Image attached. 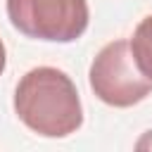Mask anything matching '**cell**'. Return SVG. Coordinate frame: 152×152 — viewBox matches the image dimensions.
Returning <instances> with one entry per match:
<instances>
[{
    "label": "cell",
    "instance_id": "6da1fadb",
    "mask_svg": "<svg viewBox=\"0 0 152 152\" xmlns=\"http://www.w3.org/2000/svg\"><path fill=\"white\" fill-rule=\"evenodd\" d=\"M14 112L24 126L45 138H64L83 124V107L74 81L55 66H36L14 90Z\"/></svg>",
    "mask_w": 152,
    "mask_h": 152
},
{
    "label": "cell",
    "instance_id": "7a4b0ae2",
    "mask_svg": "<svg viewBox=\"0 0 152 152\" xmlns=\"http://www.w3.org/2000/svg\"><path fill=\"white\" fill-rule=\"evenodd\" d=\"M88 81L95 97L112 107H133L152 93V78L138 69L131 40L124 38L107 43L95 55Z\"/></svg>",
    "mask_w": 152,
    "mask_h": 152
},
{
    "label": "cell",
    "instance_id": "3957f363",
    "mask_svg": "<svg viewBox=\"0 0 152 152\" xmlns=\"http://www.w3.org/2000/svg\"><path fill=\"white\" fill-rule=\"evenodd\" d=\"M12 26L36 40L71 43L88 26L86 0H7Z\"/></svg>",
    "mask_w": 152,
    "mask_h": 152
},
{
    "label": "cell",
    "instance_id": "277c9868",
    "mask_svg": "<svg viewBox=\"0 0 152 152\" xmlns=\"http://www.w3.org/2000/svg\"><path fill=\"white\" fill-rule=\"evenodd\" d=\"M131 52L135 57L138 69L147 78H152V14L145 17L135 26L133 38H131Z\"/></svg>",
    "mask_w": 152,
    "mask_h": 152
},
{
    "label": "cell",
    "instance_id": "5b68a950",
    "mask_svg": "<svg viewBox=\"0 0 152 152\" xmlns=\"http://www.w3.org/2000/svg\"><path fill=\"white\" fill-rule=\"evenodd\" d=\"M135 147H138V150H147V147L152 150V131H147V133L138 140V145H135Z\"/></svg>",
    "mask_w": 152,
    "mask_h": 152
},
{
    "label": "cell",
    "instance_id": "8992f818",
    "mask_svg": "<svg viewBox=\"0 0 152 152\" xmlns=\"http://www.w3.org/2000/svg\"><path fill=\"white\" fill-rule=\"evenodd\" d=\"M5 62H7V52H5V45H2V40H0V74L5 71Z\"/></svg>",
    "mask_w": 152,
    "mask_h": 152
}]
</instances>
